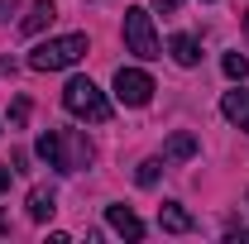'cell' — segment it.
<instances>
[{
	"instance_id": "cell-13",
	"label": "cell",
	"mask_w": 249,
	"mask_h": 244,
	"mask_svg": "<svg viewBox=\"0 0 249 244\" xmlns=\"http://www.w3.org/2000/svg\"><path fill=\"white\" fill-rule=\"evenodd\" d=\"M158 173H163V158H144V163H139V173H134V182H139V187H154Z\"/></svg>"
},
{
	"instance_id": "cell-18",
	"label": "cell",
	"mask_w": 249,
	"mask_h": 244,
	"mask_svg": "<svg viewBox=\"0 0 249 244\" xmlns=\"http://www.w3.org/2000/svg\"><path fill=\"white\" fill-rule=\"evenodd\" d=\"M0 230H5V220H0Z\"/></svg>"
},
{
	"instance_id": "cell-8",
	"label": "cell",
	"mask_w": 249,
	"mask_h": 244,
	"mask_svg": "<svg viewBox=\"0 0 249 244\" xmlns=\"http://www.w3.org/2000/svg\"><path fill=\"white\" fill-rule=\"evenodd\" d=\"M168 53H173L178 67H196V62H201V48H196L192 34H173V38H168Z\"/></svg>"
},
{
	"instance_id": "cell-16",
	"label": "cell",
	"mask_w": 249,
	"mask_h": 244,
	"mask_svg": "<svg viewBox=\"0 0 249 244\" xmlns=\"http://www.w3.org/2000/svg\"><path fill=\"white\" fill-rule=\"evenodd\" d=\"M5 187H10V168H0V192H5Z\"/></svg>"
},
{
	"instance_id": "cell-14",
	"label": "cell",
	"mask_w": 249,
	"mask_h": 244,
	"mask_svg": "<svg viewBox=\"0 0 249 244\" xmlns=\"http://www.w3.org/2000/svg\"><path fill=\"white\" fill-rule=\"evenodd\" d=\"M220 67H225V77H235V82H245V77H249V58H240V53H225Z\"/></svg>"
},
{
	"instance_id": "cell-3",
	"label": "cell",
	"mask_w": 249,
	"mask_h": 244,
	"mask_svg": "<svg viewBox=\"0 0 249 244\" xmlns=\"http://www.w3.org/2000/svg\"><path fill=\"white\" fill-rule=\"evenodd\" d=\"M87 58V34H62V38H48L29 53L34 72H62V67H77Z\"/></svg>"
},
{
	"instance_id": "cell-12",
	"label": "cell",
	"mask_w": 249,
	"mask_h": 244,
	"mask_svg": "<svg viewBox=\"0 0 249 244\" xmlns=\"http://www.w3.org/2000/svg\"><path fill=\"white\" fill-rule=\"evenodd\" d=\"M58 211V201H53V192H29V220H48V215Z\"/></svg>"
},
{
	"instance_id": "cell-9",
	"label": "cell",
	"mask_w": 249,
	"mask_h": 244,
	"mask_svg": "<svg viewBox=\"0 0 249 244\" xmlns=\"http://www.w3.org/2000/svg\"><path fill=\"white\" fill-rule=\"evenodd\" d=\"M158 225H163L168 235H187V230H192V215H187L178 201H163V206H158Z\"/></svg>"
},
{
	"instance_id": "cell-11",
	"label": "cell",
	"mask_w": 249,
	"mask_h": 244,
	"mask_svg": "<svg viewBox=\"0 0 249 244\" xmlns=\"http://www.w3.org/2000/svg\"><path fill=\"white\" fill-rule=\"evenodd\" d=\"M48 19H53V0H34V5H29V15H24V24H19V29H24V34H38L43 24H48Z\"/></svg>"
},
{
	"instance_id": "cell-7",
	"label": "cell",
	"mask_w": 249,
	"mask_h": 244,
	"mask_svg": "<svg viewBox=\"0 0 249 244\" xmlns=\"http://www.w3.org/2000/svg\"><path fill=\"white\" fill-rule=\"evenodd\" d=\"M106 220H110V230L124 235V240H144V220L129 211V206H106Z\"/></svg>"
},
{
	"instance_id": "cell-5",
	"label": "cell",
	"mask_w": 249,
	"mask_h": 244,
	"mask_svg": "<svg viewBox=\"0 0 249 244\" xmlns=\"http://www.w3.org/2000/svg\"><path fill=\"white\" fill-rule=\"evenodd\" d=\"M115 101H124V105H149L154 101V77L139 72V67H120L115 72Z\"/></svg>"
},
{
	"instance_id": "cell-6",
	"label": "cell",
	"mask_w": 249,
	"mask_h": 244,
	"mask_svg": "<svg viewBox=\"0 0 249 244\" xmlns=\"http://www.w3.org/2000/svg\"><path fill=\"white\" fill-rule=\"evenodd\" d=\"M220 115L235 124L240 134H249V91H225L220 96Z\"/></svg>"
},
{
	"instance_id": "cell-1",
	"label": "cell",
	"mask_w": 249,
	"mask_h": 244,
	"mask_svg": "<svg viewBox=\"0 0 249 244\" xmlns=\"http://www.w3.org/2000/svg\"><path fill=\"white\" fill-rule=\"evenodd\" d=\"M38 158L48 168H58V173H77V168L91 163V144L82 134H72V129H43L38 134Z\"/></svg>"
},
{
	"instance_id": "cell-10",
	"label": "cell",
	"mask_w": 249,
	"mask_h": 244,
	"mask_svg": "<svg viewBox=\"0 0 249 244\" xmlns=\"http://www.w3.org/2000/svg\"><path fill=\"white\" fill-rule=\"evenodd\" d=\"M192 153H196V139H192L187 129H178V134L168 139V149H163V163H187Z\"/></svg>"
},
{
	"instance_id": "cell-17",
	"label": "cell",
	"mask_w": 249,
	"mask_h": 244,
	"mask_svg": "<svg viewBox=\"0 0 249 244\" xmlns=\"http://www.w3.org/2000/svg\"><path fill=\"white\" fill-rule=\"evenodd\" d=\"M245 34H249V19H245Z\"/></svg>"
},
{
	"instance_id": "cell-15",
	"label": "cell",
	"mask_w": 249,
	"mask_h": 244,
	"mask_svg": "<svg viewBox=\"0 0 249 244\" xmlns=\"http://www.w3.org/2000/svg\"><path fill=\"white\" fill-rule=\"evenodd\" d=\"M154 10H158V15H178V10H182V0H154Z\"/></svg>"
},
{
	"instance_id": "cell-2",
	"label": "cell",
	"mask_w": 249,
	"mask_h": 244,
	"mask_svg": "<svg viewBox=\"0 0 249 244\" xmlns=\"http://www.w3.org/2000/svg\"><path fill=\"white\" fill-rule=\"evenodd\" d=\"M62 105H67V115H77V120H91V124L110 120V101H106V91L96 87L91 77H72V82L62 87Z\"/></svg>"
},
{
	"instance_id": "cell-4",
	"label": "cell",
	"mask_w": 249,
	"mask_h": 244,
	"mask_svg": "<svg viewBox=\"0 0 249 244\" xmlns=\"http://www.w3.org/2000/svg\"><path fill=\"white\" fill-rule=\"evenodd\" d=\"M124 43L134 58H158V34H154V15L149 10H124Z\"/></svg>"
}]
</instances>
